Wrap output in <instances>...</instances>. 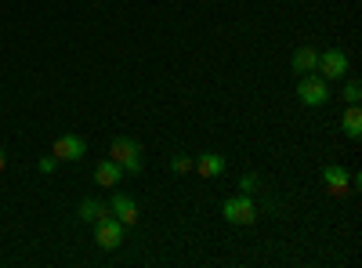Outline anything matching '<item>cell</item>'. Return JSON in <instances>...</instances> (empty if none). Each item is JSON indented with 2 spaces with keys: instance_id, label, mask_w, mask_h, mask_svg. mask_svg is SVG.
Here are the masks:
<instances>
[{
  "instance_id": "6da1fadb",
  "label": "cell",
  "mask_w": 362,
  "mask_h": 268,
  "mask_svg": "<svg viewBox=\"0 0 362 268\" xmlns=\"http://www.w3.org/2000/svg\"><path fill=\"white\" fill-rule=\"evenodd\" d=\"M315 73H319L326 83H334V80H344V76L351 73V62H348V54H344L341 47H326V51H319Z\"/></svg>"
},
{
  "instance_id": "7a4b0ae2",
  "label": "cell",
  "mask_w": 362,
  "mask_h": 268,
  "mask_svg": "<svg viewBox=\"0 0 362 268\" xmlns=\"http://www.w3.org/2000/svg\"><path fill=\"white\" fill-rule=\"evenodd\" d=\"M109 160H116L127 174H138L141 163H145V160H141V145H138L134 138H112V145H109Z\"/></svg>"
},
{
  "instance_id": "3957f363",
  "label": "cell",
  "mask_w": 362,
  "mask_h": 268,
  "mask_svg": "<svg viewBox=\"0 0 362 268\" xmlns=\"http://www.w3.org/2000/svg\"><path fill=\"white\" fill-rule=\"evenodd\" d=\"M297 98L305 102L308 109H319V105H326V102H329V83H326L319 73L300 76V83H297Z\"/></svg>"
},
{
  "instance_id": "277c9868",
  "label": "cell",
  "mask_w": 362,
  "mask_h": 268,
  "mask_svg": "<svg viewBox=\"0 0 362 268\" xmlns=\"http://www.w3.org/2000/svg\"><path fill=\"white\" fill-rule=\"evenodd\" d=\"M124 235H127V225L119 221V218H112V214H105V218L95 221V243L102 250H116L119 243H124Z\"/></svg>"
},
{
  "instance_id": "5b68a950",
  "label": "cell",
  "mask_w": 362,
  "mask_h": 268,
  "mask_svg": "<svg viewBox=\"0 0 362 268\" xmlns=\"http://www.w3.org/2000/svg\"><path fill=\"white\" fill-rule=\"evenodd\" d=\"M221 214H225V221L228 225H254L257 221V211H254V199L250 196H228L225 203H221Z\"/></svg>"
},
{
  "instance_id": "8992f818",
  "label": "cell",
  "mask_w": 362,
  "mask_h": 268,
  "mask_svg": "<svg viewBox=\"0 0 362 268\" xmlns=\"http://www.w3.org/2000/svg\"><path fill=\"white\" fill-rule=\"evenodd\" d=\"M355 182H358V177H355L351 170H344L341 163H326V167H322V185H326L329 196H348V192H355Z\"/></svg>"
},
{
  "instance_id": "52a82bcc",
  "label": "cell",
  "mask_w": 362,
  "mask_h": 268,
  "mask_svg": "<svg viewBox=\"0 0 362 268\" xmlns=\"http://www.w3.org/2000/svg\"><path fill=\"white\" fill-rule=\"evenodd\" d=\"M51 156H54L58 163H76V160L87 156V141H83L80 134H58L54 145H51Z\"/></svg>"
},
{
  "instance_id": "ba28073f",
  "label": "cell",
  "mask_w": 362,
  "mask_h": 268,
  "mask_svg": "<svg viewBox=\"0 0 362 268\" xmlns=\"http://www.w3.org/2000/svg\"><path fill=\"white\" fill-rule=\"evenodd\" d=\"M109 214L119 218V221L131 228V225H138V203H134L127 192H112V196H109Z\"/></svg>"
},
{
  "instance_id": "9c48e42d",
  "label": "cell",
  "mask_w": 362,
  "mask_h": 268,
  "mask_svg": "<svg viewBox=\"0 0 362 268\" xmlns=\"http://www.w3.org/2000/svg\"><path fill=\"white\" fill-rule=\"evenodd\" d=\"M124 174H127L124 167H119L116 160H109V156H105V160L95 167V182H98L102 189H116L119 182H124Z\"/></svg>"
},
{
  "instance_id": "30bf717a",
  "label": "cell",
  "mask_w": 362,
  "mask_h": 268,
  "mask_svg": "<svg viewBox=\"0 0 362 268\" xmlns=\"http://www.w3.org/2000/svg\"><path fill=\"white\" fill-rule=\"evenodd\" d=\"M315 66H319V51H315L312 44H305V47H297V51H293V62H290V69H293L297 76H308V73H315Z\"/></svg>"
},
{
  "instance_id": "8fae6325",
  "label": "cell",
  "mask_w": 362,
  "mask_h": 268,
  "mask_svg": "<svg viewBox=\"0 0 362 268\" xmlns=\"http://www.w3.org/2000/svg\"><path fill=\"white\" fill-rule=\"evenodd\" d=\"M192 170H196L199 177H221V174H225V156H221V153H203V156H196Z\"/></svg>"
},
{
  "instance_id": "7c38bea8",
  "label": "cell",
  "mask_w": 362,
  "mask_h": 268,
  "mask_svg": "<svg viewBox=\"0 0 362 268\" xmlns=\"http://www.w3.org/2000/svg\"><path fill=\"white\" fill-rule=\"evenodd\" d=\"M341 127H344V134H348L351 141H358V138H362V109H358V105H348Z\"/></svg>"
},
{
  "instance_id": "4fadbf2b",
  "label": "cell",
  "mask_w": 362,
  "mask_h": 268,
  "mask_svg": "<svg viewBox=\"0 0 362 268\" xmlns=\"http://www.w3.org/2000/svg\"><path fill=\"white\" fill-rule=\"evenodd\" d=\"M80 221H90V225H95L98 218H105L109 214V206L105 203H98V199H80Z\"/></svg>"
},
{
  "instance_id": "5bb4252c",
  "label": "cell",
  "mask_w": 362,
  "mask_h": 268,
  "mask_svg": "<svg viewBox=\"0 0 362 268\" xmlns=\"http://www.w3.org/2000/svg\"><path fill=\"white\" fill-rule=\"evenodd\" d=\"M341 98H344V105H358V102H362V83H358L355 76H351V80H344Z\"/></svg>"
},
{
  "instance_id": "9a60e30c",
  "label": "cell",
  "mask_w": 362,
  "mask_h": 268,
  "mask_svg": "<svg viewBox=\"0 0 362 268\" xmlns=\"http://www.w3.org/2000/svg\"><path fill=\"white\" fill-rule=\"evenodd\" d=\"M192 163H196V156H185V153H174V156H170V170H174V174H189Z\"/></svg>"
},
{
  "instance_id": "2e32d148",
  "label": "cell",
  "mask_w": 362,
  "mask_h": 268,
  "mask_svg": "<svg viewBox=\"0 0 362 268\" xmlns=\"http://www.w3.org/2000/svg\"><path fill=\"white\" fill-rule=\"evenodd\" d=\"M257 189V174H243V177H239V192H243V196H250Z\"/></svg>"
},
{
  "instance_id": "e0dca14e",
  "label": "cell",
  "mask_w": 362,
  "mask_h": 268,
  "mask_svg": "<svg viewBox=\"0 0 362 268\" xmlns=\"http://www.w3.org/2000/svg\"><path fill=\"white\" fill-rule=\"evenodd\" d=\"M37 167H40L44 174H54V167H58V160H54V156H44V160H40Z\"/></svg>"
},
{
  "instance_id": "ac0fdd59",
  "label": "cell",
  "mask_w": 362,
  "mask_h": 268,
  "mask_svg": "<svg viewBox=\"0 0 362 268\" xmlns=\"http://www.w3.org/2000/svg\"><path fill=\"white\" fill-rule=\"evenodd\" d=\"M8 167V156H4V148H0V170H4Z\"/></svg>"
}]
</instances>
